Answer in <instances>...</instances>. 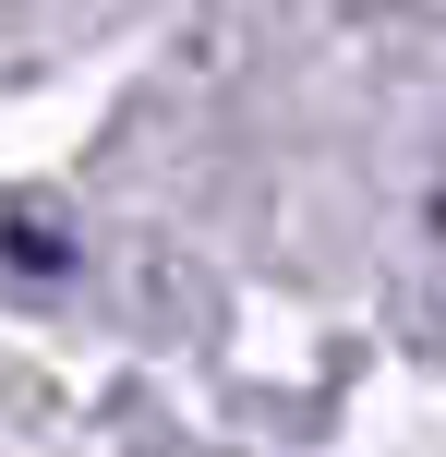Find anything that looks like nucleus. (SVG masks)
Wrapping results in <instances>:
<instances>
[{
	"instance_id": "obj_1",
	"label": "nucleus",
	"mask_w": 446,
	"mask_h": 457,
	"mask_svg": "<svg viewBox=\"0 0 446 457\" xmlns=\"http://www.w3.org/2000/svg\"><path fill=\"white\" fill-rule=\"evenodd\" d=\"M434 228H446V193H434Z\"/></svg>"
}]
</instances>
